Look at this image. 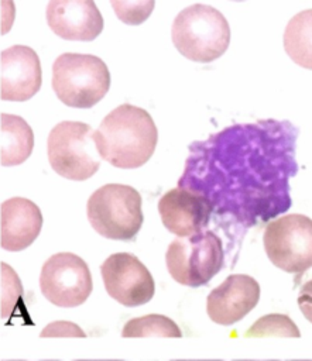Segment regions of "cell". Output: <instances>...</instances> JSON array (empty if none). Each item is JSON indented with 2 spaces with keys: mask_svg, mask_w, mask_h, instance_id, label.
I'll list each match as a JSON object with an SVG mask.
<instances>
[{
  "mask_svg": "<svg viewBox=\"0 0 312 361\" xmlns=\"http://www.w3.org/2000/svg\"><path fill=\"white\" fill-rule=\"evenodd\" d=\"M298 128L287 120L233 124L189 145L178 188L205 197L212 214L243 231L285 213L298 173Z\"/></svg>",
  "mask_w": 312,
  "mask_h": 361,
  "instance_id": "obj_1",
  "label": "cell"
},
{
  "mask_svg": "<svg viewBox=\"0 0 312 361\" xmlns=\"http://www.w3.org/2000/svg\"><path fill=\"white\" fill-rule=\"evenodd\" d=\"M157 140L158 131L151 116L133 104L113 109L95 130L102 159L120 169L144 165L154 154Z\"/></svg>",
  "mask_w": 312,
  "mask_h": 361,
  "instance_id": "obj_2",
  "label": "cell"
},
{
  "mask_svg": "<svg viewBox=\"0 0 312 361\" xmlns=\"http://www.w3.org/2000/svg\"><path fill=\"white\" fill-rule=\"evenodd\" d=\"M171 39L186 59L208 63L226 52L230 44V27L219 10L198 3L185 7L175 17Z\"/></svg>",
  "mask_w": 312,
  "mask_h": 361,
  "instance_id": "obj_3",
  "label": "cell"
},
{
  "mask_svg": "<svg viewBox=\"0 0 312 361\" xmlns=\"http://www.w3.org/2000/svg\"><path fill=\"white\" fill-rule=\"evenodd\" d=\"M110 87L106 63L95 55L65 52L52 65V89L69 107L90 109L99 103Z\"/></svg>",
  "mask_w": 312,
  "mask_h": 361,
  "instance_id": "obj_4",
  "label": "cell"
},
{
  "mask_svg": "<svg viewBox=\"0 0 312 361\" xmlns=\"http://www.w3.org/2000/svg\"><path fill=\"white\" fill-rule=\"evenodd\" d=\"M86 214L96 233L109 240H134L143 226L140 193L121 183H107L96 189L86 204Z\"/></svg>",
  "mask_w": 312,
  "mask_h": 361,
  "instance_id": "obj_5",
  "label": "cell"
},
{
  "mask_svg": "<svg viewBox=\"0 0 312 361\" xmlns=\"http://www.w3.org/2000/svg\"><path fill=\"white\" fill-rule=\"evenodd\" d=\"M47 154L51 168L58 175L78 182L93 176L102 161L95 130L80 121L58 123L49 131Z\"/></svg>",
  "mask_w": 312,
  "mask_h": 361,
  "instance_id": "obj_6",
  "label": "cell"
},
{
  "mask_svg": "<svg viewBox=\"0 0 312 361\" xmlns=\"http://www.w3.org/2000/svg\"><path fill=\"white\" fill-rule=\"evenodd\" d=\"M165 264L178 283L191 288L203 286L223 268L222 241L210 230L175 238L165 252Z\"/></svg>",
  "mask_w": 312,
  "mask_h": 361,
  "instance_id": "obj_7",
  "label": "cell"
},
{
  "mask_svg": "<svg viewBox=\"0 0 312 361\" xmlns=\"http://www.w3.org/2000/svg\"><path fill=\"white\" fill-rule=\"evenodd\" d=\"M263 244L268 259L298 278L312 267V220L304 214H285L265 226Z\"/></svg>",
  "mask_w": 312,
  "mask_h": 361,
  "instance_id": "obj_8",
  "label": "cell"
},
{
  "mask_svg": "<svg viewBox=\"0 0 312 361\" xmlns=\"http://www.w3.org/2000/svg\"><path fill=\"white\" fill-rule=\"evenodd\" d=\"M41 293L59 307H76L92 293V275L88 264L72 252L51 255L41 268Z\"/></svg>",
  "mask_w": 312,
  "mask_h": 361,
  "instance_id": "obj_9",
  "label": "cell"
},
{
  "mask_svg": "<svg viewBox=\"0 0 312 361\" xmlns=\"http://www.w3.org/2000/svg\"><path fill=\"white\" fill-rule=\"evenodd\" d=\"M100 274L109 296L123 306H141L154 296L155 285L150 271L130 252L109 255L100 265Z\"/></svg>",
  "mask_w": 312,
  "mask_h": 361,
  "instance_id": "obj_10",
  "label": "cell"
},
{
  "mask_svg": "<svg viewBox=\"0 0 312 361\" xmlns=\"http://www.w3.org/2000/svg\"><path fill=\"white\" fill-rule=\"evenodd\" d=\"M42 73L37 52L25 45H13L0 54V97L25 102L41 87Z\"/></svg>",
  "mask_w": 312,
  "mask_h": 361,
  "instance_id": "obj_11",
  "label": "cell"
},
{
  "mask_svg": "<svg viewBox=\"0 0 312 361\" xmlns=\"http://www.w3.org/2000/svg\"><path fill=\"white\" fill-rule=\"evenodd\" d=\"M258 299V282L250 275L233 274L210 290L206 299V312L212 322L230 326L247 316Z\"/></svg>",
  "mask_w": 312,
  "mask_h": 361,
  "instance_id": "obj_12",
  "label": "cell"
},
{
  "mask_svg": "<svg viewBox=\"0 0 312 361\" xmlns=\"http://www.w3.org/2000/svg\"><path fill=\"white\" fill-rule=\"evenodd\" d=\"M45 16L54 34L69 41H93L103 30V17L92 0H51Z\"/></svg>",
  "mask_w": 312,
  "mask_h": 361,
  "instance_id": "obj_13",
  "label": "cell"
},
{
  "mask_svg": "<svg viewBox=\"0 0 312 361\" xmlns=\"http://www.w3.org/2000/svg\"><path fill=\"white\" fill-rule=\"evenodd\" d=\"M158 212L164 227L178 235L191 237L203 231L212 214L209 202L186 189L168 190L158 202Z\"/></svg>",
  "mask_w": 312,
  "mask_h": 361,
  "instance_id": "obj_14",
  "label": "cell"
},
{
  "mask_svg": "<svg viewBox=\"0 0 312 361\" xmlns=\"http://www.w3.org/2000/svg\"><path fill=\"white\" fill-rule=\"evenodd\" d=\"M0 216V245L6 251H23L35 241L42 227L40 207L25 197L4 200Z\"/></svg>",
  "mask_w": 312,
  "mask_h": 361,
  "instance_id": "obj_15",
  "label": "cell"
},
{
  "mask_svg": "<svg viewBox=\"0 0 312 361\" xmlns=\"http://www.w3.org/2000/svg\"><path fill=\"white\" fill-rule=\"evenodd\" d=\"M1 152L0 162L3 166L23 164L32 152L34 134L31 127L20 116L1 113Z\"/></svg>",
  "mask_w": 312,
  "mask_h": 361,
  "instance_id": "obj_16",
  "label": "cell"
},
{
  "mask_svg": "<svg viewBox=\"0 0 312 361\" xmlns=\"http://www.w3.org/2000/svg\"><path fill=\"white\" fill-rule=\"evenodd\" d=\"M284 49L296 65L312 71V8L295 14L288 21Z\"/></svg>",
  "mask_w": 312,
  "mask_h": 361,
  "instance_id": "obj_17",
  "label": "cell"
},
{
  "mask_svg": "<svg viewBox=\"0 0 312 361\" xmlns=\"http://www.w3.org/2000/svg\"><path fill=\"white\" fill-rule=\"evenodd\" d=\"M123 337H181L179 327L167 316L147 314L128 320L121 331Z\"/></svg>",
  "mask_w": 312,
  "mask_h": 361,
  "instance_id": "obj_18",
  "label": "cell"
},
{
  "mask_svg": "<svg viewBox=\"0 0 312 361\" xmlns=\"http://www.w3.org/2000/svg\"><path fill=\"white\" fill-rule=\"evenodd\" d=\"M299 337L301 333L296 324L287 316L280 313H271L260 317L246 333V337Z\"/></svg>",
  "mask_w": 312,
  "mask_h": 361,
  "instance_id": "obj_19",
  "label": "cell"
},
{
  "mask_svg": "<svg viewBox=\"0 0 312 361\" xmlns=\"http://www.w3.org/2000/svg\"><path fill=\"white\" fill-rule=\"evenodd\" d=\"M116 16L128 25H138L144 23L148 16L151 14L155 1L145 0V1H110Z\"/></svg>",
  "mask_w": 312,
  "mask_h": 361,
  "instance_id": "obj_20",
  "label": "cell"
},
{
  "mask_svg": "<svg viewBox=\"0 0 312 361\" xmlns=\"http://www.w3.org/2000/svg\"><path fill=\"white\" fill-rule=\"evenodd\" d=\"M48 336H55V337H59V336L85 337V333L75 323H71V322H54V323L48 324L41 331V337H48Z\"/></svg>",
  "mask_w": 312,
  "mask_h": 361,
  "instance_id": "obj_21",
  "label": "cell"
},
{
  "mask_svg": "<svg viewBox=\"0 0 312 361\" xmlns=\"http://www.w3.org/2000/svg\"><path fill=\"white\" fill-rule=\"evenodd\" d=\"M296 302L305 319L312 323V279L302 285Z\"/></svg>",
  "mask_w": 312,
  "mask_h": 361,
  "instance_id": "obj_22",
  "label": "cell"
},
{
  "mask_svg": "<svg viewBox=\"0 0 312 361\" xmlns=\"http://www.w3.org/2000/svg\"><path fill=\"white\" fill-rule=\"evenodd\" d=\"M172 361H223V360H172Z\"/></svg>",
  "mask_w": 312,
  "mask_h": 361,
  "instance_id": "obj_23",
  "label": "cell"
},
{
  "mask_svg": "<svg viewBox=\"0 0 312 361\" xmlns=\"http://www.w3.org/2000/svg\"><path fill=\"white\" fill-rule=\"evenodd\" d=\"M75 361H123V360H75Z\"/></svg>",
  "mask_w": 312,
  "mask_h": 361,
  "instance_id": "obj_24",
  "label": "cell"
},
{
  "mask_svg": "<svg viewBox=\"0 0 312 361\" xmlns=\"http://www.w3.org/2000/svg\"><path fill=\"white\" fill-rule=\"evenodd\" d=\"M233 361H280V360H233Z\"/></svg>",
  "mask_w": 312,
  "mask_h": 361,
  "instance_id": "obj_25",
  "label": "cell"
},
{
  "mask_svg": "<svg viewBox=\"0 0 312 361\" xmlns=\"http://www.w3.org/2000/svg\"><path fill=\"white\" fill-rule=\"evenodd\" d=\"M287 361H312V360H287Z\"/></svg>",
  "mask_w": 312,
  "mask_h": 361,
  "instance_id": "obj_26",
  "label": "cell"
},
{
  "mask_svg": "<svg viewBox=\"0 0 312 361\" xmlns=\"http://www.w3.org/2000/svg\"><path fill=\"white\" fill-rule=\"evenodd\" d=\"M6 361H25V360H6Z\"/></svg>",
  "mask_w": 312,
  "mask_h": 361,
  "instance_id": "obj_27",
  "label": "cell"
}]
</instances>
